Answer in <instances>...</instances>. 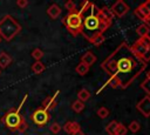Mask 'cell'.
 <instances>
[{
	"instance_id": "obj_8",
	"label": "cell",
	"mask_w": 150,
	"mask_h": 135,
	"mask_svg": "<svg viewBox=\"0 0 150 135\" xmlns=\"http://www.w3.org/2000/svg\"><path fill=\"white\" fill-rule=\"evenodd\" d=\"M136 109L145 117L150 116V96H144L137 104H136Z\"/></svg>"
},
{
	"instance_id": "obj_18",
	"label": "cell",
	"mask_w": 150,
	"mask_h": 135,
	"mask_svg": "<svg viewBox=\"0 0 150 135\" xmlns=\"http://www.w3.org/2000/svg\"><path fill=\"white\" fill-rule=\"evenodd\" d=\"M89 97H90L89 90H87V89H84V88H82V89L79 90V93H77V100H80L81 102L84 103L87 100H89Z\"/></svg>"
},
{
	"instance_id": "obj_2",
	"label": "cell",
	"mask_w": 150,
	"mask_h": 135,
	"mask_svg": "<svg viewBox=\"0 0 150 135\" xmlns=\"http://www.w3.org/2000/svg\"><path fill=\"white\" fill-rule=\"evenodd\" d=\"M77 12L82 16L81 34L89 42H91L97 34H103L112 23L101 14L98 7L89 1H82L81 8L77 9Z\"/></svg>"
},
{
	"instance_id": "obj_3",
	"label": "cell",
	"mask_w": 150,
	"mask_h": 135,
	"mask_svg": "<svg viewBox=\"0 0 150 135\" xmlns=\"http://www.w3.org/2000/svg\"><path fill=\"white\" fill-rule=\"evenodd\" d=\"M28 95L26 94L23 96V99L21 100L20 104L18 108H11L9 110H7L5 113V115L1 117V123L4 126H6L8 129L11 130H16L19 133H25L28 129V123L26 121V119L21 115V108L23 107L26 100H27Z\"/></svg>"
},
{
	"instance_id": "obj_12",
	"label": "cell",
	"mask_w": 150,
	"mask_h": 135,
	"mask_svg": "<svg viewBox=\"0 0 150 135\" xmlns=\"http://www.w3.org/2000/svg\"><path fill=\"white\" fill-rule=\"evenodd\" d=\"M96 60H97L96 55H95L93 52H90V50L86 52V53L81 56V62L84 63V65H87V66H89V67H90L91 65H94V63L96 62Z\"/></svg>"
},
{
	"instance_id": "obj_30",
	"label": "cell",
	"mask_w": 150,
	"mask_h": 135,
	"mask_svg": "<svg viewBox=\"0 0 150 135\" xmlns=\"http://www.w3.org/2000/svg\"><path fill=\"white\" fill-rule=\"evenodd\" d=\"M49 130H50L53 134H59V133L61 131V126H60L57 122H54V123H52V124H50Z\"/></svg>"
},
{
	"instance_id": "obj_31",
	"label": "cell",
	"mask_w": 150,
	"mask_h": 135,
	"mask_svg": "<svg viewBox=\"0 0 150 135\" xmlns=\"http://www.w3.org/2000/svg\"><path fill=\"white\" fill-rule=\"evenodd\" d=\"M16 6L21 9L26 8L28 6V0H16Z\"/></svg>"
},
{
	"instance_id": "obj_34",
	"label": "cell",
	"mask_w": 150,
	"mask_h": 135,
	"mask_svg": "<svg viewBox=\"0 0 150 135\" xmlns=\"http://www.w3.org/2000/svg\"><path fill=\"white\" fill-rule=\"evenodd\" d=\"M71 135H84V131H83L82 129H79V130H76L75 133H73Z\"/></svg>"
},
{
	"instance_id": "obj_10",
	"label": "cell",
	"mask_w": 150,
	"mask_h": 135,
	"mask_svg": "<svg viewBox=\"0 0 150 135\" xmlns=\"http://www.w3.org/2000/svg\"><path fill=\"white\" fill-rule=\"evenodd\" d=\"M130 48H131V50L134 52V54H136L137 56H139V58H142V59L144 58V55L146 54V52L150 49V48H148L145 45H143L139 39H137V40L130 46ZM143 60H144V59H143Z\"/></svg>"
},
{
	"instance_id": "obj_27",
	"label": "cell",
	"mask_w": 150,
	"mask_h": 135,
	"mask_svg": "<svg viewBox=\"0 0 150 135\" xmlns=\"http://www.w3.org/2000/svg\"><path fill=\"white\" fill-rule=\"evenodd\" d=\"M127 129H129L131 133H137L139 129H141V124L137 122V121H131L129 123V126L127 127Z\"/></svg>"
},
{
	"instance_id": "obj_38",
	"label": "cell",
	"mask_w": 150,
	"mask_h": 135,
	"mask_svg": "<svg viewBox=\"0 0 150 135\" xmlns=\"http://www.w3.org/2000/svg\"><path fill=\"white\" fill-rule=\"evenodd\" d=\"M0 75H1V69H0Z\"/></svg>"
},
{
	"instance_id": "obj_6",
	"label": "cell",
	"mask_w": 150,
	"mask_h": 135,
	"mask_svg": "<svg viewBox=\"0 0 150 135\" xmlns=\"http://www.w3.org/2000/svg\"><path fill=\"white\" fill-rule=\"evenodd\" d=\"M49 119H50L49 113H48L46 109L41 108V107L38 108V109H35V110L30 114V120H32L36 126H39V127L46 126L47 122L49 121Z\"/></svg>"
},
{
	"instance_id": "obj_13",
	"label": "cell",
	"mask_w": 150,
	"mask_h": 135,
	"mask_svg": "<svg viewBox=\"0 0 150 135\" xmlns=\"http://www.w3.org/2000/svg\"><path fill=\"white\" fill-rule=\"evenodd\" d=\"M79 129H81V127H80V124L77 123V122H75V121H68V122H66L64 123V126H63V130L67 133V134H73V133H75L76 130H79Z\"/></svg>"
},
{
	"instance_id": "obj_35",
	"label": "cell",
	"mask_w": 150,
	"mask_h": 135,
	"mask_svg": "<svg viewBox=\"0 0 150 135\" xmlns=\"http://www.w3.org/2000/svg\"><path fill=\"white\" fill-rule=\"evenodd\" d=\"M143 5H144V6L146 7V9H148V11L150 12V0H148V1H145V2L143 4Z\"/></svg>"
},
{
	"instance_id": "obj_9",
	"label": "cell",
	"mask_w": 150,
	"mask_h": 135,
	"mask_svg": "<svg viewBox=\"0 0 150 135\" xmlns=\"http://www.w3.org/2000/svg\"><path fill=\"white\" fill-rule=\"evenodd\" d=\"M59 94H60V90H56V92H55V93H54L52 96L46 97V99L42 101L41 108L46 109L47 112L53 110V109L56 107V104H57V96H59Z\"/></svg>"
},
{
	"instance_id": "obj_32",
	"label": "cell",
	"mask_w": 150,
	"mask_h": 135,
	"mask_svg": "<svg viewBox=\"0 0 150 135\" xmlns=\"http://www.w3.org/2000/svg\"><path fill=\"white\" fill-rule=\"evenodd\" d=\"M138 39L141 40V42H142L143 45H145L148 48H150V36H149V35L143 36V38H138Z\"/></svg>"
},
{
	"instance_id": "obj_4",
	"label": "cell",
	"mask_w": 150,
	"mask_h": 135,
	"mask_svg": "<svg viewBox=\"0 0 150 135\" xmlns=\"http://www.w3.org/2000/svg\"><path fill=\"white\" fill-rule=\"evenodd\" d=\"M21 32V25L11 15L6 14L0 20V36L5 41H12Z\"/></svg>"
},
{
	"instance_id": "obj_1",
	"label": "cell",
	"mask_w": 150,
	"mask_h": 135,
	"mask_svg": "<svg viewBox=\"0 0 150 135\" xmlns=\"http://www.w3.org/2000/svg\"><path fill=\"white\" fill-rule=\"evenodd\" d=\"M148 62L134 54L130 46L123 41L121 42L101 63V68L109 75L120 81L122 89L128 88L144 69Z\"/></svg>"
},
{
	"instance_id": "obj_14",
	"label": "cell",
	"mask_w": 150,
	"mask_h": 135,
	"mask_svg": "<svg viewBox=\"0 0 150 135\" xmlns=\"http://www.w3.org/2000/svg\"><path fill=\"white\" fill-rule=\"evenodd\" d=\"M12 61H13V59L8 53H6V52L0 53V68H2V69L7 68L12 63Z\"/></svg>"
},
{
	"instance_id": "obj_5",
	"label": "cell",
	"mask_w": 150,
	"mask_h": 135,
	"mask_svg": "<svg viewBox=\"0 0 150 135\" xmlns=\"http://www.w3.org/2000/svg\"><path fill=\"white\" fill-rule=\"evenodd\" d=\"M62 22L66 25V28L68 32L73 35L81 34L82 29V16L79 14V12L75 13H68L67 16L62 19Z\"/></svg>"
},
{
	"instance_id": "obj_26",
	"label": "cell",
	"mask_w": 150,
	"mask_h": 135,
	"mask_svg": "<svg viewBox=\"0 0 150 135\" xmlns=\"http://www.w3.org/2000/svg\"><path fill=\"white\" fill-rule=\"evenodd\" d=\"M97 115H98V117H101V119H105V117H108L109 116V114H110V112H109V109L108 108H105V107H100L98 109H97Z\"/></svg>"
},
{
	"instance_id": "obj_20",
	"label": "cell",
	"mask_w": 150,
	"mask_h": 135,
	"mask_svg": "<svg viewBox=\"0 0 150 135\" xmlns=\"http://www.w3.org/2000/svg\"><path fill=\"white\" fill-rule=\"evenodd\" d=\"M149 32H150V29H149L144 23L137 26V28H136V33L139 35V38H143V36L149 35Z\"/></svg>"
},
{
	"instance_id": "obj_16",
	"label": "cell",
	"mask_w": 150,
	"mask_h": 135,
	"mask_svg": "<svg viewBox=\"0 0 150 135\" xmlns=\"http://www.w3.org/2000/svg\"><path fill=\"white\" fill-rule=\"evenodd\" d=\"M117 127H118V122H117L116 120L110 121V122L105 126V131H107V134H108V135H115Z\"/></svg>"
},
{
	"instance_id": "obj_24",
	"label": "cell",
	"mask_w": 150,
	"mask_h": 135,
	"mask_svg": "<svg viewBox=\"0 0 150 135\" xmlns=\"http://www.w3.org/2000/svg\"><path fill=\"white\" fill-rule=\"evenodd\" d=\"M30 55H32V58H33L35 61H40V60L43 58V52H42L40 48H34V49L32 50Z\"/></svg>"
},
{
	"instance_id": "obj_7",
	"label": "cell",
	"mask_w": 150,
	"mask_h": 135,
	"mask_svg": "<svg viewBox=\"0 0 150 135\" xmlns=\"http://www.w3.org/2000/svg\"><path fill=\"white\" fill-rule=\"evenodd\" d=\"M110 9H111V12H112L114 15H116L117 18H122V16H124L129 12V6L123 0H118V1H116L111 6Z\"/></svg>"
},
{
	"instance_id": "obj_23",
	"label": "cell",
	"mask_w": 150,
	"mask_h": 135,
	"mask_svg": "<svg viewBox=\"0 0 150 135\" xmlns=\"http://www.w3.org/2000/svg\"><path fill=\"white\" fill-rule=\"evenodd\" d=\"M64 8L68 11V13H75L77 12V7H76V4L71 0H68L64 2Z\"/></svg>"
},
{
	"instance_id": "obj_19",
	"label": "cell",
	"mask_w": 150,
	"mask_h": 135,
	"mask_svg": "<svg viewBox=\"0 0 150 135\" xmlns=\"http://www.w3.org/2000/svg\"><path fill=\"white\" fill-rule=\"evenodd\" d=\"M100 12H101V14L107 19V20H109V21H111L112 22V19H114V14H112V12H111V9L109 8V7H107V6H104V7H102V8H100Z\"/></svg>"
},
{
	"instance_id": "obj_33",
	"label": "cell",
	"mask_w": 150,
	"mask_h": 135,
	"mask_svg": "<svg viewBox=\"0 0 150 135\" xmlns=\"http://www.w3.org/2000/svg\"><path fill=\"white\" fill-rule=\"evenodd\" d=\"M143 22H144V25L150 29V15H149L148 18H145V19L143 20Z\"/></svg>"
},
{
	"instance_id": "obj_29",
	"label": "cell",
	"mask_w": 150,
	"mask_h": 135,
	"mask_svg": "<svg viewBox=\"0 0 150 135\" xmlns=\"http://www.w3.org/2000/svg\"><path fill=\"white\" fill-rule=\"evenodd\" d=\"M127 131H128L127 127H125L123 123H118V127H117V129H116L115 135H125Z\"/></svg>"
},
{
	"instance_id": "obj_36",
	"label": "cell",
	"mask_w": 150,
	"mask_h": 135,
	"mask_svg": "<svg viewBox=\"0 0 150 135\" xmlns=\"http://www.w3.org/2000/svg\"><path fill=\"white\" fill-rule=\"evenodd\" d=\"M146 77H148V79H150V70H148V72H146Z\"/></svg>"
},
{
	"instance_id": "obj_28",
	"label": "cell",
	"mask_w": 150,
	"mask_h": 135,
	"mask_svg": "<svg viewBox=\"0 0 150 135\" xmlns=\"http://www.w3.org/2000/svg\"><path fill=\"white\" fill-rule=\"evenodd\" d=\"M104 35L103 34H97L93 40H91V43L94 45V46H101L103 42H104Z\"/></svg>"
},
{
	"instance_id": "obj_17",
	"label": "cell",
	"mask_w": 150,
	"mask_h": 135,
	"mask_svg": "<svg viewBox=\"0 0 150 135\" xmlns=\"http://www.w3.org/2000/svg\"><path fill=\"white\" fill-rule=\"evenodd\" d=\"M45 69H46V66H45L41 61H35V62L32 65V70H33L34 74H41Z\"/></svg>"
},
{
	"instance_id": "obj_11",
	"label": "cell",
	"mask_w": 150,
	"mask_h": 135,
	"mask_svg": "<svg viewBox=\"0 0 150 135\" xmlns=\"http://www.w3.org/2000/svg\"><path fill=\"white\" fill-rule=\"evenodd\" d=\"M61 12H62V9H61V7H60L57 4H52V5L47 8V14H48V16H49L50 19H53V20L57 19V18L61 15Z\"/></svg>"
},
{
	"instance_id": "obj_15",
	"label": "cell",
	"mask_w": 150,
	"mask_h": 135,
	"mask_svg": "<svg viewBox=\"0 0 150 135\" xmlns=\"http://www.w3.org/2000/svg\"><path fill=\"white\" fill-rule=\"evenodd\" d=\"M135 15H136L138 19L144 20L145 18H148V16L150 15V12L146 9V7H145L143 4H141V5L135 9Z\"/></svg>"
},
{
	"instance_id": "obj_25",
	"label": "cell",
	"mask_w": 150,
	"mask_h": 135,
	"mask_svg": "<svg viewBox=\"0 0 150 135\" xmlns=\"http://www.w3.org/2000/svg\"><path fill=\"white\" fill-rule=\"evenodd\" d=\"M141 88L148 94V96H150V79L145 77L141 83Z\"/></svg>"
},
{
	"instance_id": "obj_21",
	"label": "cell",
	"mask_w": 150,
	"mask_h": 135,
	"mask_svg": "<svg viewBox=\"0 0 150 135\" xmlns=\"http://www.w3.org/2000/svg\"><path fill=\"white\" fill-rule=\"evenodd\" d=\"M88 70H89V66H87V65H84V63H82V62H80L77 66H76V68H75V72L79 74V75H86L87 73H88Z\"/></svg>"
},
{
	"instance_id": "obj_37",
	"label": "cell",
	"mask_w": 150,
	"mask_h": 135,
	"mask_svg": "<svg viewBox=\"0 0 150 135\" xmlns=\"http://www.w3.org/2000/svg\"><path fill=\"white\" fill-rule=\"evenodd\" d=\"M1 41H2V39H1V36H0V42H1Z\"/></svg>"
},
{
	"instance_id": "obj_22",
	"label": "cell",
	"mask_w": 150,
	"mask_h": 135,
	"mask_svg": "<svg viewBox=\"0 0 150 135\" xmlns=\"http://www.w3.org/2000/svg\"><path fill=\"white\" fill-rule=\"evenodd\" d=\"M71 109H73L75 113H81V112L84 109V103L81 102L80 100H75V101L71 103Z\"/></svg>"
}]
</instances>
